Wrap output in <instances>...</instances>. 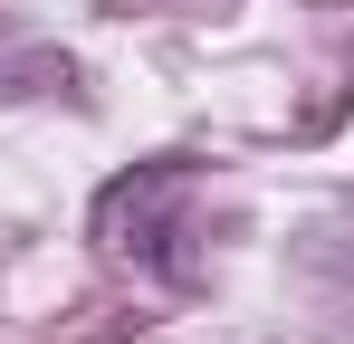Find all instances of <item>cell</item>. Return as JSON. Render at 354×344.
I'll return each mask as SVG.
<instances>
[{"mask_svg": "<svg viewBox=\"0 0 354 344\" xmlns=\"http://www.w3.org/2000/svg\"><path fill=\"white\" fill-rule=\"evenodd\" d=\"M182 211H192V172H182V163H144V172H124L115 191L96 201V239H106L115 258H144V268L192 278V258L173 249V239H192Z\"/></svg>", "mask_w": 354, "mask_h": 344, "instance_id": "cell-1", "label": "cell"}]
</instances>
